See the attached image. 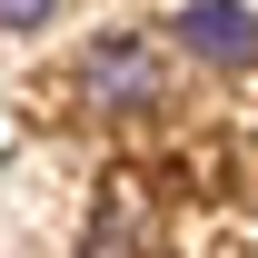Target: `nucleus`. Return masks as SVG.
I'll return each instance as SVG.
<instances>
[{"mask_svg": "<svg viewBox=\"0 0 258 258\" xmlns=\"http://www.w3.org/2000/svg\"><path fill=\"white\" fill-rule=\"evenodd\" d=\"M179 40H189L199 60H228V70H238L258 50V20L238 10V0H189V10H179Z\"/></svg>", "mask_w": 258, "mask_h": 258, "instance_id": "nucleus-1", "label": "nucleus"}, {"mask_svg": "<svg viewBox=\"0 0 258 258\" xmlns=\"http://www.w3.org/2000/svg\"><path fill=\"white\" fill-rule=\"evenodd\" d=\"M90 70L109 80V99H159V50L149 40H99Z\"/></svg>", "mask_w": 258, "mask_h": 258, "instance_id": "nucleus-2", "label": "nucleus"}, {"mask_svg": "<svg viewBox=\"0 0 258 258\" xmlns=\"http://www.w3.org/2000/svg\"><path fill=\"white\" fill-rule=\"evenodd\" d=\"M50 10H60V0H0V30H40Z\"/></svg>", "mask_w": 258, "mask_h": 258, "instance_id": "nucleus-3", "label": "nucleus"}]
</instances>
